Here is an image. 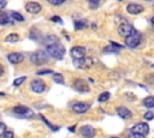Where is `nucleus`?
<instances>
[{"instance_id":"obj_1","label":"nucleus","mask_w":154,"mask_h":138,"mask_svg":"<svg viewBox=\"0 0 154 138\" xmlns=\"http://www.w3.org/2000/svg\"><path fill=\"white\" fill-rule=\"evenodd\" d=\"M46 52L48 53L49 56H52V58H54V59H58V60H61V59L64 58V54H65V48H64L63 44H60V43L58 42V43L47 46Z\"/></svg>"},{"instance_id":"obj_2","label":"nucleus","mask_w":154,"mask_h":138,"mask_svg":"<svg viewBox=\"0 0 154 138\" xmlns=\"http://www.w3.org/2000/svg\"><path fill=\"white\" fill-rule=\"evenodd\" d=\"M49 59V55L46 50H36L30 55V61L31 64L36 65V66H41L45 65Z\"/></svg>"},{"instance_id":"obj_3","label":"nucleus","mask_w":154,"mask_h":138,"mask_svg":"<svg viewBox=\"0 0 154 138\" xmlns=\"http://www.w3.org/2000/svg\"><path fill=\"white\" fill-rule=\"evenodd\" d=\"M12 112H13L16 115L22 116V118H31V116H34V112H32L29 107L22 106V104L13 107V108H12Z\"/></svg>"},{"instance_id":"obj_4","label":"nucleus","mask_w":154,"mask_h":138,"mask_svg":"<svg viewBox=\"0 0 154 138\" xmlns=\"http://www.w3.org/2000/svg\"><path fill=\"white\" fill-rule=\"evenodd\" d=\"M117 31H118V34H119L120 36H123V37H128V36H130L131 34H134L136 30H135V28H134L130 23L124 22V23H122V24L118 25Z\"/></svg>"},{"instance_id":"obj_5","label":"nucleus","mask_w":154,"mask_h":138,"mask_svg":"<svg viewBox=\"0 0 154 138\" xmlns=\"http://www.w3.org/2000/svg\"><path fill=\"white\" fill-rule=\"evenodd\" d=\"M141 40H142V36L138 31H135L134 34H131L130 36L125 37V44L130 48H135L137 47L140 43H141Z\"/></svg>"},{"instance_id":"obj_6","label":"nucleus","mask_w":154,"mask_h":138,"mask_svg":"<svg viewBox=\"0 0 154 138\" xmlns=\"http://www.w3.org/2000/svg\"><path fill=\"white\" fill-rule=\"evenodd\" d=\"M72 88H73L76 91L81 92V94H85V92H89V91H90V88H89L88 83H87L85 80L81 79V78H77V79L73 80Z\"/></svg>"},{"instance_id":"obj_7","label":"nucleus","mask_w":154,"mask_h":138,"mask_svg":"<svg viewBox=\"0 0 154 138\" xmlns=\"http://www.w3.org/2000/svg\"><path fill=\"white\" fill-rule=\"evenodd\" d=\"M130 132L137 133V134H141V136L146 137L148 134V132H149V126H148L147 122H138V124H136L135 126L131 127Z\"/></svg>"},{"instance_id":"obj_8","label":"nucleus","mask_w":154,"mask_h":138,"mask_svg":"<svg viewBox=\"0 0 154 138\" xmlns=\"http://www.w3.org/2000/svg\"><path fill=\"white\" fill-rule=\"evenodd\" d=\"M94 64V60L91 58H82V59H75L73 60V65L77 68H89L91 67Z\"/></svg>"},{"instance_id":"obj_9","label":"nucleus","mask_w":154,"mask_h":138,"mask_svg":"<svg viewBox=\"0 0 154 138\" xmlns=\"http://www.w3.org/2000/svg\"><path fill=\"white\" fill-rule=\"evenodd\" d=\"M79 134L83 137V138H94L95 134H96V131L93 126L90 125H83L81 128H79Z\"/></svg>"},{"instance_id":"obj_10","label":"nucleus","mask_w":154,"mask_h":138,"mask_svg":"<svg viewBox=\"0 0 154 138\" xmlns=\"http://www.w3.org/2000/svg\"><path fill=\"white\" fill-rule=\"evenodd\" d=\"M30 88L35 94H42L46 90V84L41 79H34L30 84Z\"/></svg>"},{"instance_id":"obj_11","label":"nucleus","mask_w":154,"mask_h":138,"mask_svg":"<svg viewBox=\"0 0 154 138\" xmlns=\"http://www.w3.org/2000/svg\"><path fill=\"white\" fill-rule=\"evenodd\" d=\"M72 110L77 114H83L85 113L89 108H90V103H87V102H75L72 106H71Z\"/></svg>"},{"instance_id":"obj_12","label":"nucleus","mask_w":154,"mask_h":138,"mask_svg":"<svg viewBox=\"0 0 154 138\" xmlns=\"http://www.w3.org/2000/svg\"><path fill=\"white\" fill-rule=\"evenodd\" d=\"M25 10L26 12L31 13V14H37L38 12H41L42 10V6L38 4V2H35V1H30L25 5Z\"/></svg>"},{"instance_id":"obj_13","label":"nucleus","mask_w":154,"mask_h":138,"mask_svg":"<svg viewBox=\"0 0 154 138\" xmlns=\"http://www.w3.org/2000/svg\"><path fill=\"white\" fill-rule=\"evenodd\" d=\"M71 56L73 59H82L85 56V48L84 47H81V46H76V47H72L71 48Z\"/></svg>"},{"instance_id":"obj_14","label":"nucleus","mask_w":154,"mask_h":138,"mask_svg":"<svg viewBox=\"0 0 154 138\" xmlns=\"http://www.w3.org/2000/svg\"><path fill=\"white\" fill-rule=\"evenodd\" d=\"M143 10H144V7H143L142 5H140V4H134V2H131V4H129V5L126 6V11H128L130 14H138V13L143 12Z\"/></svg>"},{"instance_id":"obj_15","label":"nucleus","mask_w":154,"mask_h":138,"mask_svg":"<svg viewBox=\"0 0 154 138\" xmlns=\"http://www.w3.org/2000/svg\"><path fill=\"white\" fill-rule=\"evenodd\" d=\"M7 60L13 64V65H17V64H20L23 60H24V55L22 53H10L7 55Z\"/></svg>"},{"instance_id":"obj_16","label":"nucleus","mask_w":154,"mask_h":138,"mask_svg":"<svg viewBox=\"0 0 154 138\" xmlns=\"http://www.w3.org/2000/svg\"><path fill=\"white\" fill-rule=\"evenodd\" d=\"M117 114H118L122 119H130V118L132 116V112H131L129 108L124 107V106H120V107L117 108Z\"/></svg>"},{"instance_id":"obj_17","label":"nucleus","mask_w":154,"mask_h":138,"mask_svg":"<svg viewBox=\"0 0 154 138\" xmlns=\"http://www.w3.org/2000/svg\"><path fill=\"white\" fill-rule=\"evenodd\" d=\"M11 23H13V19L11 18V16L6 12L0 11V25H7Z\"/></svg>"},{"instance_id":"obj_18","label":"nucleus","mask_w":154,"mask_h":138,"mask_svg":"<svg viewBox=\"0 0 154 138\" xmlns=\"http://www.w3.org/2000/svg\"><path fill=\"white\" fill-rule=\"evenodd\" d=\"M43 42L47 44V46H51V44H54V43H58L59 40L55 35H46L43 37Z\"/></svg>"},{"instance_id":"obj_19","label":"nucleus","mask_w":154,"mask_h":138,"mask_svg":"<svg viewBox=\"0 0 154 138\" xmlns=\"http://www.w3.org/2000/svg\"><path fill=\"white\" fill-rule=\"evenodd\" d=\"M142 103L147 108H154V96H147L146 98H143Z\"/></svg>"},{"instance_id":"obj_20","label":"nucleus","mask_w":154,"mask_h":138,"mask_svg":"<svg viewBox=\"0 0 154 138\" xmlns=\"http://www.w3.org/2000/svg\"><path fill=\"white\" fill-rule=\"evenodd\" d=\"M18 41H19V35L16 34V32L8 34V35L5 37V42H18Z\"/></svg>"},{"instance_id":"obj_21","label":"nucleus","mask_w":154,"mask_h":138,"mask_svg":"<svg viewBox=\"0 0 154 138\" xmlns=\"http://www.w3.org/2000/svg\"><path fill=\"white\" fill-rule=\"evenodd\" d=\"M109 97H111V94L106 91V92H101V94L99 95V98H97V100H99L100 103H105L106 101L109 100Z\"/></svg>"},{"instance_id":"obj_22","label":"nucleus","mask_w":154,"mask_h":138,"mask_svg":"<svg viewBox=\"0 0 154 138\" xmlns=\"http://www.w3.org/2000/svg\"><path fill=\"white\" fill-rule=\"evenodd\" d=\"M53 80L58 84H64V77L61 73H53Z\"/></svg>"},{"instance_id":"obj_23","label":"nucleus","mask_w":154,"mask_h":138,"mask_svg":"<svg viewBox=\"0 0 154 138\" xmlns=\"http://www.w3.org/2000/svg\"><path fill=\"white\" fill-rule=\"evenodd\" d=\"M11 18L13 19V20H17V22H23L24 20V17L20 14V13H18V12H11Z\"/></svg>"},{"instance_id":"obj_24","label":"nucleus","mask_w":154,"mask_h":138,"mask_svg":"<svg viewBox=\"0 0 154 138\" xmlns=\"http://www.w3.org/2000/svg\"><path fill=\"white\" fill-rule=\"evenodd\" d=\"M40 118H41V119L45 121V124H46V125H47V126H48V127H49L52 131H58V130H59V127H58V126H54V125H52V124H51V122H49V121H48V120H47V119H46L43 115H40Z\"/></svg>"},{"instance_id":"obj_25","label":"nucleus","mask_w":154,"mask_h":138,"mask_svg":"<svg viewBox=\"0 0 154 138\" xmlns=\"http://www.w3.org/2000/svg\"><path fill=\"white\" fill-rule=\"evenodd\" d=\"M87 26V24H85V22H83V20H77V22H75V30H82V29H84Z\"/></svg>"},{"instance_id":"obj_26","label":"nucleus","mask_w":154,"mask_h":138,"mask_svg":"<svg viewBox=\"0 0 154 138\" xmlns=\"http://www.w3.org/2000/svg\"><path fill=\"white\" fill-rule=\"evenodd\" d=\"M25 79H26V77H19V78H16V79L13 80V85H14V86H19L20 84H23V83L25 82Z\"/></svg>"},{"instance_id":"obj_27","label":"nucleus","mask_w":154,"mask_h":138,"mask_svg":"<svg viewBox=\"0 0 154 138\" xmlns=\"http://www.w3.org/2000/svg\"><path fill=\"white\" fill-rule=\"evenodd\" d=\"M144 79H146V82H147L148 84H154V73H149V74H147Z\"/></svg>"},{"instance_id":"obj_28","label":"nucleus","mask_w":154,"mask_h":138,"mask_svg":"<svg viewBox=\"0 0 154 138\" xmlns=\"http://www.w3.org/2000/svg\"><path fill=\"white\" fill-rule=\"evenodd\" d=\"M49 73H54L52 70H40V71H37L36 72V74H38V76H43V74H49Z\"/></svg>"},{"instance_id":"obj_29","label":"nucleus","mask_w":154,"mask_h":138,"mask_svg":"<svg viewBox=\"0 0 154 138\" xmlns=\"http://www.w3.org/2000/svg\"><path fill=\"white\" fill-rule=\"evenodd\" d=\"M144 119L146 120H152V119H154V112H147V113H144Z\"/></svg>"},{"instance_id":"obj_30","label":"nucleus","mask_w":154,"mask_h":138,"mask_svg":"<svg viewBox=\"0 0 154 138\" xmlns=\"http://www.w3.org/2000/svg\"><path fill=\"white\" fill-rule=\"evenodd\" d=\"M6 131H7L6 130V125L2 124V122H0V137H4V134H5Z\"/></svg>"},{"instance_id":"obj_31","label":"nucleus","mask_w":154,"mask_h":138,"mask_svg":"<svg viewBox=\"0 0 154 138\" xmlns=\"http://www.w3.org/2000/svg\"><path fill=\"white\" fill-rule=\"evenodd\" d=\"M49 4H52V5H55V6H58V5H61L63 2H65V0H47Z\"/></svg>"},{"instance_id":"obj_32","label":"nucleus","mask_w":154,"mask_h":138,"mask_svg":"<svg viewBox=\"0 0 154 138\" xmlns=\"http://www.w3.org/2000/svg\"><path fill=\"white\" fill-rule=\"evenodd\" d=\"M128 138H144V136H141V134H137V133H132V132H130V133H129V136H128Z\"/></svg>"},{"instance_id":"obj_33","label":"nucleus","mask_w":154,"mask_h":138,"mask_svg":"<svg viewBox=\"0 0 154 138\" xmlns=\"http://www.w3.org/2000/svg\"><path fill=\"white\" fill-rule=\"evenodd\" d=\"M4 138H14V134L12 131H6L4 134Z\"/></svg>"},{"instance_id":"obj_34","label":"nucleus","mask_w":154,"mask_h":138,"mask_svg":"<svg viewBox=\"0 0 154 138\" xmlns=\"http://www.w3.org/2000/svg\"><path fill=\"white\" fill-rule=\"evenodd\" d=\"M51 19H52V20H53V22H58V23H60V24H61V23H63V20H61V19H60V18H59V17H57V16H54V17H52V18H51Z\"/></svg>"},{"instance_id":"obj_35","label":"nucleus","mask_w":154,"mask_h":138,"mask_svg":"<svg viewBox=\"0 0 154 138\" xmlns=\"http://www.w3.org/2000/svg\"><path fill=\"white\" fill-rule=\"evenodd\" d=\"M6 0H0V11L2 10V8H5V6H6Z\"/></svg>"},{"instance_id":"obj_36","label":"nucleus","mask_w":154,"mask_h":138,"mask_svg":"<svg viewBox=\"0 0 154 138\" xmlns=\"http://www.w3.org/2000/svg\"><path fill=\"white\" fill-rule=\"evenodd\" d=\"M88 1L91 4V7H93V6H94V4H95V2H96V4H99V1H100V0H88Z\"/></svg>"},{"instance_id":"obj_37","label":"nucleus","mask_w":154,"mask_h":138,"mask_svg":"<svg viewBox=\"0 0 154 138\" xmlns=\"http://www.w3.org/2000/svg\"><path fill=\"white\" fill-rule=\"evenodd\" d=\"M4 74V67H2V65H0V77Z\"/></svg>"},{"instance_id":"obj_38","label":"nucleus","mask_w":154,"mask_h":138,"mask_svg":"<svg viewBox=\"0 0 154 138\" xmlns=\"http://www.w3.org/2000/svg\"><path fill=\"white\" fill-rule=\"evenodd\" d=\"M150 22H152V24H153V26H154V16L152 17V19H150Z\"/></svg>"},{"instance_id":"obj_39","label":"nucleus","mask_w":154,"mask_h":138,"mask_svg":"<svg viewBox=\"0 0 154 138\" xmlns=\"http://www.w3.org/2000/svg\"><path fill=\"white\" fill-rule=\"evenodd\" d=\"M70 131H71V132H75V127H73V126H72V127H70Z\"/></svg>"},{"instance_id":"obj_40","label":"nucleus","mask_w":154,"mask_h":138,"mask_svg":"<svg viewBox=\"0 0 154 138\" xmlns=\"http://www.w3.org/2000/svg\"><path fill=\"white\" fill-rule=\"evenodd\" d=\"M4 95H5V94H1V92H0V96H4Z\"/></svg>"},{"instance_id":"obj_41","label":"nucleus","mask_w":154,"mask_h":138,"mask_svg":"<svg viewBox=\"0 0 154 138\" xmlns=\"http://www.w3.org/2000/svg\"><path fill=\"white\" fill-rule=\"evenodd\" d=\"M111 138H119V137H111Z\"/></svg>"},{"instance_id":"obj_42","label":"nucleus","mask_w":154,"mask_h":138,"mask_svg":"<svg viewBox=\"0 0 154 138\" xmlns=\"http://www.w3.org/2000/svg\"><path fill=\"white\" fill-rule=\"evenodd\" d=\"M144 1H153V0H144Z\"/></svg>"},{"instance_id":"obj_43","label":"nucleus","mask_w":154,"mask_h":138,"mask_svg":"<svg viewBox=\"0 0 154 138\" xmlns=\"http://www.w3.org/2000/svg\"><path fill=\"white\" fill-rule=\"evenodd\" d=\"M119 1H120V0H119Z\"/></svg>"},{"instance_id":"obj_44","label":"nucleus","mask_w":154,"mask_h":138,"mask_svg":"<svg viewBox=\"0 0 154 138\" xmlns=\"http://www.w3.org/2000/svg\"><path fill=\"white\" fill-rule=\"evenodd\" d=\"M153 28H154V26H153Z\"/></svg>"}]
</instances>
